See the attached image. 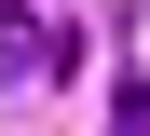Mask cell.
<instances>
[{"mask_svg":"<svg viewBox=\"0 0 150 136\" xmlns=\"http://www.w3.org/2000/svg\"><path fill=\"white\" fill-rule=\"evenodd\" d=\"M55 68H68V27L28 14V0H0V82H55Z\"/></svg>","mask_w":150,"mask_h":136,"instance_id":"cell-1","label":"cell"}]
</instances>
